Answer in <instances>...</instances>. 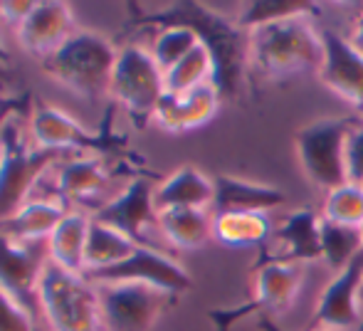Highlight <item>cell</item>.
Instances as JSON below:
<instances>
[{"label": "cell", "instance_id": "cell-3", "mask_svg": "<svg viewBox=\"0 0 363 331\" xmlns=\"http://www.w3.org/2000/svg\"><path fill=\"white\" fill-rule=\"evenodd\" d=\"M38 302L52 331H99V294L84 279L50 259L38 284Z\"/></svg>", "mask_w": 363, "mask_h": 331}, {"label": "cell", "instance_id": "cell-12", "mask_svg": "<svg viewBox=\"0 0 363 331\" xmlns=\"http://www.w3.org/2000/svg\"><path fill=\"white\" fill-rule=\"evenodd\" d=\"M321 35H324L321 82L334 89L341 99L363 109V55L334 30H321Z\"/></svg>", "mask_w": 363, "mask_h": 331}, {"label": "cell", "instance_id": "cell-34", "mask_svg": "<svg viewBox=\"0 0 363 331\" xmlns=\"http://www.w3.org/2000/svg\"><path fill=\"white\" fill-rule=\"evenodd\" d=\"M349 43L354 45V47L359 50V52L363 55V13H361V18L356 20V25H354V33H351Z\"/></svg>", "mask_w": 363, "mask_h": 331}, {"label": "cell", "instance_id": "cell-11", "mask_svg": "<svg viewBox=\"0 0 363 331\" xmlns=\"http://www.w3.org/2000/svg\"><path fill=\"white\" fill-rule=\"evenodd\" d=\"M361 282H363V252L321 292L316 307V327L324 331H356L363 327L361 307Z\"/></svg>", "mask_w": 363, "mask_h": 331}, {"label": "cell", "instance_id": "cell-15", "mask_svg": "<svg viewBox=\"0 0 363 331\" xmlns=\"http://www.w3.org/2000/svg\"><path fill=\"white\" fill-rule=\"evenodd\" d=\"M218 106L220 91L216 89V84H206L186 91V94H163L153 119L158 121L161 129L181 134V131H191L208 124L218 114Z\"/></svg>", "mask_w": 363, "mask_h": 331}, {"label": "cell", "instance_id": "cell-10", "mask_svg": "<svg viewBox=\"0 0 363 331\" xmlns=\"http://www.w3.org/2000/svg\"><path fill=\"white\" fill-rule=\"evenodd\" d=\"M50 262L48 240L18 245L0 232V289L15 299L25 312H33L38 302V284L45 264Z\"/></svg>", "mask_w": 363, "mask_h": 331}, {"label": "cell", "instance_id": "cell-18", "mask_svg": "<svg viewBox=\"0 0 363 331\" xmlns=\"http://www.w3.org/2000/svg\"><path fill=\"white\" fill-rule=\"evenodd\" d=\"M216 186L213 178L198 168H178L153 191V206L158 213L176 211V208H213Z\"/></svg>", "mask_w": 363, "mask_h": 331}, {"label": "cell", "instance_id": "cell-19", "mask_svg": "<svg viewBox=\"0 0 363 331\" xmlns=\"http://www.w3.org/2000/svg\"><path fill=\"white\" fill-rule=\"evenodd\" d=\"M33 136L38 141V149L62 151L69 146L91 144V134L82 129L79 121L67 116L65 111L48 104H38L33 114Z\"/></svg>", "mask_w": 363, "mask_h": 331}, {"label": "cell", "instance_id": "cell-5", "mask_svg": "<svg viewBox=\"0 0 363 331\" xmlns=\"http://www.w3.org/2000/svg\"><path fill=\"white\" fill-rule=\"evenodd\" d=\"M354 129L349 119H316L296 134V154L306 178L316 188H339L346 176V139Z\"/></svg>", "mask_w": 363, "mask_h": 331}, {"label": "cell", "instance_id": "cell-17", "mask_svg": "<svg viewBox=\"0 0 363 331\" xmlns=\"http://www.w3.org/2000/svg\"><path fill=\"white\" fill-rule=\"evenodd\" d=\"M321 218L314 211H294L282 220V225L272 232L277 254L269 259L277 262H309L321 257Z\"/></svg>", "mask_w": 363, "mask_h": 331}, {"label": "cell", "instance_id": "cell-36", "mask_svg": "<svg viewBox=\"0 0 363 331\" xmlns=\"http://www.w3.org/2000/svg\"><path fill=\"white\" fill-rule=\"evenodd\" d=\"M5 62H8V50H5L3 40H0V64H5Z\"/></svg>", "mask_w": 363, "mask_h": 331}, {"label": "cell", "instance_id": "cell-8", "mask_svg": "<svg viewBox=\"0 0 363 331\" xmlns=\"http://www.w3.org/2000/svg\"><path fill=\"white\" fill-rule=\"evenodd\" d=\"M86 277L99 284H148V287L158 289L163 294H181L191 289V277L176 259L146 245H139L129 257L121 259L114 267L86 272Z\"/></svg>", "mask_w": 363, "mask_h": 331}, {"label": "cell", "instance_id": "cell-9", "mask_svg": "<svg viewBox=\"0 0 363 331\" xmlns=\"http://www.w3.org/2000/svg\"><path fill=\"white\" fill-rule=\"evenodd\" d=\"M101 322L109 331H148L161 314L168 294L148 284H101L96 289Z\"/></svg>", "mask_w": 363, "mask_h": 331}, {"label": "cell", "instance_id": "cell-7", "mask_svg": "<svg viewBox=\"0 0 363 331\" xmlns=\"http://www.w3.org/2000/svg\"><path fill=\"white\" fill-rule=\"evenodd\" d=\"M301 267L289 262H277V259H264L259 264L257 274H255V287L252 297L245 304L235 309H225V312H213L220 331H228L238 319H245L250 314H262L267 312H284L291 302H294L296 292L301 287Z\"/></svg>", "mask_w": 363, "mask_h": 331}, {"label": "cell", "instance_id": "cell-23", "mask_svg": "<svg viewBox=\"0 0 363 331\" xmlns=\"http://www.w3.org/2000/svg\"><path fill=\"white\" fill-rule=\"evenodd\" d=\"M158 228L176 247L196 249L213 237V215L208 208H176L158 213Z\"/></svg>", "mask_w": 363, "mask_h": 331}, {"label": "cell", "instance_id": "cell-32", "mask_svg": "<svg viewBox=\"0 0 363 331\" xmlns=\"http://www.w3.org/2000/svg\"><path fill=\"white\" fill-rule=\"evenodd\" d=\"M346 176L363 186V126H354L346 139Z\"/></svg>", "mask_w": 363, "mask_h": 331}, {"label": "cell", "instance_id": "cell-38", "mask_svg": "<svg viewBox=\"0 0 363 331\" xmlns=\"http://www.w3.org/2000/svg\"><path fill=\"white\" fill-rule=\"evenodd\" d=\"M361 307H363V282H361Z\"/></svg>", "mask_w": 363, "mask_h": 331}, {"label": "cell", "instance_id": "cell-26", "mask_svg": "<svg viewBox=\"0 0 363 331\" xmlns=\"http://www.w3.org/2000/svg\"><path fill=\"white\" fill-rule=\"evenodd\" d=\"M319 235H321V259H324L331 269H336V272L346 269L363 252V240H361L359 228L341 225V223H331L321 218Z\"/></svg>", "mask_w": 363, "mask_h": 331}, {"label": "cell", "instance_id": "cell-28", "mask_svg": "<svg viewBox=\"0 0 363 331\" xmlns=\"http://www.w3.org/2000/svg\"><path fill=\"white\" fill-rule=\"evenodd\" d=\"M316 8L311 3H289V0H255V3L245 5L242 13H240L238 25L250 33V30L259 28V25L279 23V20L289 18H304V15H314Z\"/></svg>", "mask_w": 363, "mask_h": 331}, {"label": "cell", "instance_id": "cell-25", "mask_svg": "<svg viewBox=\"0 0 363 331\" xmlns=\"http://www.w3.org/2000/svg\"><path fill=\"white\" fill-rule=\"evenodd\" d=\"M213 77H216L213 55L206 45L198 43L176 67L163 74V82H166V94H186L198 86L213 84Z\"/></svg>", "mask_w": 363, "mask_h": 331}, {"label": "cell", "instance_id": "cell-39", "mask_svg": "<svg viewBox=\"0 0 363 331\" xmlns=\"http://www.w3.org/2000/svg\"><path fill=\"white\" fill-rule=\"evenodd\" d=\"M359 230H361V240H363V223H361V225H359Z\"/></svg>", "mask_w": 363, "mask_h": 331}, {"label": "cell", "instance_id": "cell-31", "mask_svg": "<svg viewBox=\"0 0 363 331\" xmlns=\"http://www.w3.org/2000/svg\"><path fill=\"white\" fill-rule=\"evenodd\" d=\"M0 331H35L30 312L0 289Z\"/></svg>", "mask_w": 363, "mask_h": 331}, {"label": "cell", "instance_id": "cell-37", "mask_svg": "<svg viewBox=\"0 0 363 331\" xmlns=\"http://www.w3.org/2000/svg\"><path fill=\"white\" fill-rule=\"evenodd\" d=\"M5 77H8V72H5V67L0 64V79H5Z\"/></svg>", "mask_w": 363, "mask_h": 331}, {"label": "cell", "instance_id": "cell-21", "mask_svg": "<svg viewBox=\"0 0 363 331\" xmlns=\"http://www.w3.org/2000/svg\"><path fill=\"white\" fill-rule=\"evenodd\" d=\"M86 235H89V220L82 213H67L65 220L55 228L48 237L50 259L72 274L86 272Z\"/></svg>", "mask_w": 363, "mask_h": 331}, {"label": "cell", "instance_id": "cell-16", "mask_svg": "<svg viewBox=\"0 0 363 331\" xmlns=\"http://www.w3.org/2000/svg\"><path fill=\"white\" fill-rule=\"evenodd\" d=\"M213 213H272L284 206L287 196L264 183L245 181L235 176H216Z\"/></svg>", "mask_w": 363, "mask_h": 331}, {"label": "cell", "instance_id": "cell-14", "mask_svg": "<svg viewBox=\"0 0 363 331\" xmlns=\"http://www.w3.org/2000/svg\"><path fill=\"white\" fill-rule=\"evenodd\" d=\"M74 35V18L65 3H35L18 25V40L28 52L52 55Z\"/></svg>", "mask_w": 363, "mask_h": 331}, {"label": "cell", "instance_id": "cell-13", "mask_svg": "<svg viewBox=\"0 0 363 331\" xmlns=\"http://www.w3.org/2000/svg\"><path fill=\"white\" fill-rule=\"evenodd\" d=\"M94 220L114 228V230H119L121 235L134 240L136 245H141L146 225L158 223V211H156V206H153L151 183L144 181V178L134 181L119 198L106 203V206L94 215Z\"/></svg>", "mask_w": 363, "mask_h": 331}, {"label": "cell", "instance_id": "cell-22", "mask_svg": "<svg viewBox=\"0 0 363 331\" xmlns=\"http://www.w3.org/2000/svg\"><path fill=\"white\" fill-rule=\"evenodd\" d=\"M267 213H213V237L230 247H257L272 237Z\"/></svg>", "mask_w": 363, "mask_h": 331}, {"label": "cell", "instance_id": "cell-1", "mask_svg": "<svg viewBox=\"0 0 363 331\" xmlns=\"http://www.w3.org/2000/svg\"><path fill=\"white\" fill-rule=\"evenodd\" d=\"M250 64L267 79H287L294 74L321 72L324 35L309 15L250 30Z\"/></svg>", "mask_w": 363, "mask_h": 331}, {"label": "cell", "instance_id": "cell-33", "mask_svg": "<svg viewBox=\"0 0 363 331\" xmlns=\"http://www.w3.org/2000/svg\"><path fill=\"white\" fill-rule=\"evenodd\" d=\"M35 3H15V0H10V3H0V15H3L8 23H23L25 18H28V13L33 10Z\"/></svg>", "mask_w": 363, "mask_h": 331}, {"label": "cell", "instance_id": "cell-30", "mask_svg": "<svg viewBox=\"0 0 363 331\" xmlns=\"http://www.w3.org/2000/svg\"><path fill=\"white\" fill-rule=\"evenodd\" d=\"M201 43L198 35L191 28H183V25H168L161 35L153 43V60L161 67V72L166 74L171 67H176L188 52H191L196 45Z\"/></svg>", "mask_w": 363, "mask_h": 331}, {"label": "cell", "instance_id": "cell-24", "mask_svg": "<svg viewBox=\"0 0 363 331\" xmlns=\"http://www.w3.org/2000/svg\"><path fill=\"white\" fill-rule=\"evenodd\" d=\"M139 247L134 240L121 235L119 230L104 225V223H89V235H86V272H96V269H106L119 264L121 259L129 257L134 249Z\"/></svg>", "mask_w": 363, "mask_h": 331}, {"label": "cell", "instance_id": "cell-20", "mask_svg": "<svg viewBox=\"0 0 363 331\" xmlns=\"http://www.w3.org/2000/svg\"><path fill=\"white\" fill-rule=\"evenodd\" d=\"M65 215H67V213L60 206H55V203L30 201V203H25L15 215H10L8 220L0 223V232L15 242L48 240L55 232V228L65 220Z\"/></svg>", "mask_w": 363, "mask_h": 331}, {"label": "cell", "instance_id": "cell-4", "mask_svg": "<svg viewBox=\"0 0 363 331\" xmlns=\"http://www.w3.org/2000/svg\"><path fill=\"white\" fill-rule=\"evenodd\" d=\"M60 151L28 149L15 119L0 126V223L25 206L30 188Z\"/></svg>", "mask_w": 363, "mask_h": 331}, {"label": "cell", "instance_id": "cell-27", "mask_svg": "<svg viewBox=\"0 0 363 331\" xmlns=\"http://www.w3.org/2000/svg\"><path fill=\"white\" fill-rule=\"evenodd\" d=\"M104 183H106L104 171L91 159L67 161V164L60 168V176H57L60 193L65 198H72V201L94 196V193H99L104 188Z\"/></svg>", "mask_w": 363, "mask_h": 331}, {"label": "cell", "instance_id": "cell-35", "mask_svg": "<svg viewBox=\"0 0 363 331\" xmlns=\"http://www.w3.org/2000/svg\"><path fill=\"white\" fill-rule=\"evenodd\" d=\"M259 329H262V331H284L282 327H279V324H274L269 317H262V319H259ZM316 331H324V329H316Z\"/></svg>", "mask_w": 363, "mask_h": 331}, {"label": "cell", "instance_id": "cell-6", "mask_svg": "<svg viewBox=\"0 0 363 331\" xmlns=\"http://www.w3.org/2000/svg\"><path fill=\"white\" fill-rule=\"evenodd\" d=\"M109 91L131 114L153 116L158 101L166 94V82H163V72L153 55L136 45H129L119 50Z\"/></svg>", "mask_w": 363, "mask_h": 331}, {"label": "cell", "instance_id": "cell-29", "mask_svg": "<svg viewBox=\"0 0 363 331\" xmlns=\"http://www.w3.org/2000/svg\"><path fill=\"white\" fill-rule=\"evenodd\" d=\"M324 220L359 228L363 223V186L346 181L344 186L326 191Z\"/></svg>", "mask_w": 363, "mask_h": 331}, {"label": "cell", "instance_id": "cell-2", "mask_svg": "<svg viewBox=\"0 0 363 331\" xmlns=\"http://www.w3.org/2000/svg\"><path fill=\"white\" fill-rule=\"evenodd\" d=\"M116 57L119 52L111 47L109 40L89 30H79L45 57L43 69L74 94L94 99L104 89H109Z\"/></svg>", "mask_w": 363, "mask_h": 331}]
</instances>
